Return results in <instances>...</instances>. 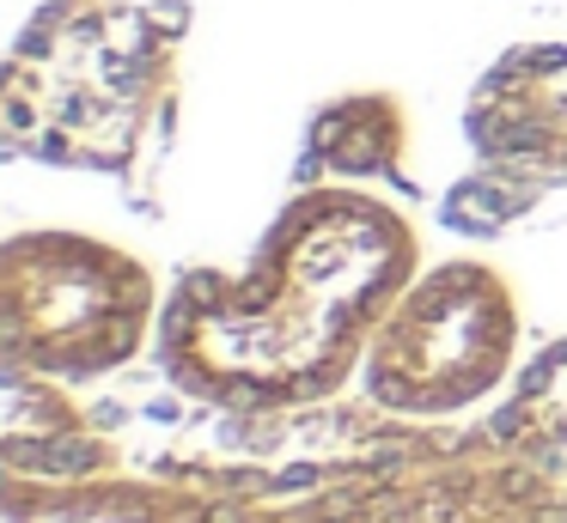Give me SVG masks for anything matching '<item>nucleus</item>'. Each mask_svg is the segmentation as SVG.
<instances>
[{
    "label": "nucleus",
    "mask_w": 567,
    "mask_h": 523,
    "mask_svg": "<svg viewBox=\"0 0 567 523\" xmlns=\"http://www.w3.org/2000/svg\"><path fill=\"white\" fill-rule=\"evenodd\" d=\"M409 280V238L360 201L299 207L238 286H202L172 316L184 384L238 401H299L330 389L391 292Z\"/></svg>",
    "instance_id": "obj_1"
},
{
    "label": "nucleus",
    "mask_w": 567,
    "mask_h": 523,
    "mask_svg": "<svg viewBox=\"0 0 567 523\" xmlns=\"http://www.w3.org/2000/svg\"><path fill=\"white\" fill-rule=\"evenodd\" d=\"M147 286L86 243H31L0 255V341L50 372H99L128 353Z\"/></svg>",
    "instance_id": "obj_2"
},
{
    "label": "nucleus",
    "mask_w": 567,
    "mask_h": 523,
    "mask_svg": "<svg viewBox=\"0 0 567 523\" xmlns=\"http://www.w3.org/2000/svg\"><path fill=\"white\" fill-rule=\"evenodd\" d=\"M513 353V304L482 268H445L391 311L372 384L396 408L440 414L482 396Z\"/></svg>",
    "instance_id": "obj_3"
},
{
    "label": "nucleus",
    "mask_w": 567,
    "mask_h": 523,
    "mask_svg": "<svg viewBox=\"0 0 567 523\" xmlns=\"http://www.w3.org/2000/svg\"><path fill=\"white\" fill-rule=\"evenodd\" d=\"M0 523H214V517L159 493H99V499L0 493Z\"/></svg>",
    "instance_id": "obj_4"
},
{
    "label": "nucleus",
    "mask_w": 567,
    "mask_h": 523,
    "mask_svg": "<svg viewBox=\"0 0 567 523\" xmlns=\"http://www.w3.org/2000/svg\"><path fill=\"white\" fill-rule=\"evenodd\" d=\"M518 420L537 426V432H549V438H567V353L561 359L549 353V365L530 377L525 401H518Z\"/></svg>",
    "instance_id": "obj_5"
}]
</instances>
